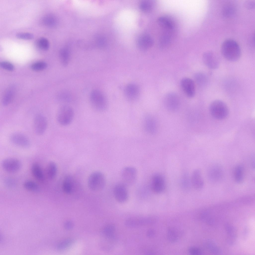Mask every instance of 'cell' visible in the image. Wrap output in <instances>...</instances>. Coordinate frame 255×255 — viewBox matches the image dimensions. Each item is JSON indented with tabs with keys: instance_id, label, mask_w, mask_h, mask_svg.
<instances>
[{
	"instance_id": "f1b7e54d",
	"label": "cell",
	"mask_w": 255,
	"mask_h": 255,
	"mask_svg": "<svg viewBox=\"0 0 255 255\" xmlns=\"http://www.w3.org/2000/svg\"><path fill=\"white\" fill-rule=\"evenodd\" d=\"M41 22L43 25L49 27L54 26L56 22L55 17L53 15L50 14L44 16L42 18Z\"/></svg>"
},
{
	"instance_id": "30bf717a",
	"label": "cell",
	"mask_w": 255,
	"mask_h": 255,
	"mask_svg": "<svg viewBox=\"0 0 255 255\" xmlns=\"http://www.w3.org/2000/svg\"><path fill=\"white\" fill-rule=\"evenodd\" d=\"M33 124L35 133L38 135L44 134L48 126V122L46 117L42 114H37L34 117Z\"/></svg>"
},
{
	"instance_id": "ffe728a7",
	"label": "cell",
	"mask_w": 255,
	"mask_h": 255,
	"mask_svg": "<svg viewBox=\"0 0 255 255\" xmlns=\"http://www.w3.org/2000/svg\"><path fill=\"white\" fill-rule=\"evenodd\" d=\"M153 44L152 38L147 35H143L140 36L137 41L138 48L142 50H146L150 47Z\"/></svg>"
},
{
	"instance_id": "ee69618b",
	"label": "cell",
	"mask_w": 255,
	"mask_h": 255,
	"mask_svg": "<svg viewBox=\"0 0 255 255\" xmlns=\"http://www.w3.org/2000/svg\"><path fill=\"white\" fill-rule=\"evenodd\" d=\"M155 234L154 231L153 229H150L148 230L147 232V235L149 237H152L154 236Z\"/></svg>"
},
{
	"instance_id": "7402d4cb",
	"label": "cell",
	"mask_w": 255,
	"mask_h": 255,
	"mask_svg": "<svg viewBox=\"0 0 255 255\" xmlns=\"http://www.w3.org/2000/svg\"><path fill=\"white\" fill-rule=\"evenodd\" d=\"M234 180L238 183L243 182L244 178V169L242 165L239 164L235 167L234 173Z\"/></svg>"
},
{
	"instance_id": "5b68a950",
	"label": "cell",
	"mask_w": 255,
	"mask_h": 255,
	"mask_svg": "<svg viewBox=\"0 0 255 255\" xmlns=\"http://www.w3.org/2000/svg\"><path fill=\"white\" fill-rule=\"evenodd\" d=\"M74 116L72 108L67 105L61 106L58 111L57 120L58 123L63 126H68L72 122Z\"/></svg>"
},
{
	"instance_id": "d590c367",
	"label": "cell",
	"mask_w": 255,
	"mask_h": 255,
	"mask_svg": "<svg viewBox=\"0 0 255 255\" xmlns=\"http://www.w3.org/2000/svg\"><path fill=\"white\" fill-rule=\"evenodd\" d=\"M73 240L71 239H67L60 242L58 245L57 249L60 250H64L70 246L73 243Z\"/></svg>"
},
{
	"instance_id": "8d00e7d4",
	"label": "cell",
	"mask_w": 255,
	"mask_h": 255,
	"mask_svg": "<svg viewBox=\"0 0 255 255\" xmlns=\"http://www.w3.org/2000/svg\"><path fill=\"white\" fill-rule=\"evenodd\" d=\"M206 245L209 250L214 253L219 254L221 253V251L212 242L209 241L207 243Z\"/></svg>"
},
{
	"instance_id": "9a60e30c",
	"label": "cell",
	"mask_w": 255,
	"mask_h": 255,
	"mask_svg": "<svg viewBox=\"0 0 255 255\" xmlns=\"http://www.w3.org/2000/svg\"><path fill=\"white\" fill-rule=\"evenodd\" d=\"M2 166L3 169L6 172L13 173L19 170L21 166V164L17 159L8 158L3 160Z\"/></svg>"
},
{
	"instance_id": "e575fe53",
	"label": "cell",
	"mask_w": 255,
	"mask_h": 255,
	"mask_svg": "<svg viewBox=\"0 0 255 255\" xmlns=\"http://www.w3.org/2000/svg\"><path fill=\"white\" fill-rule=\"evenodd\" d=\"M59 99L62 102H69L71 99V94L68 91L62 90L59 94Z\"/></svg>"
},
{
	"instance_id": "3957f363",
	"label": "cell",
	"mask_w": 255,
	"mask_h": 255,
	"mask_svg": "<svg viewBox=\"0 0 255 255\" xmlns=\"http://www.w3.org/2000/svg\"><path fill=\"white\" fill-rule=\"evenodd\" d=\"M90 101L93 109L98 112H103L106 109L108 106L107 99L100 90L94 89L91 92Z\"/></svg>"
},
{
	"instance_id": "ac0fdd59",
	"label": "cell",
	"mask_w": 255,
	"mask_h": 255,
	"mask_svg": "<svg viewBox=\"0 0 255 255\" xmlns=\"http://www.w3.org/2000/svg\"><path fill=\"white\" fill-rule=\"evenodd\" d=\"M144 127L148 133L153 134L155 133L157 129V126L155 119L152 116L147 115L144 119Z\"/></svg>"
},
{
	"instance_id": "4dcf8cb0",
	"label": "cell",
	"mask_w": 255,
	"mask_h": 255,
	"mask_svg": "<svg viewBox=\"0 0 255 255\" xmlns=\"http://www.w3.org/2000/svg\"><path fill=\"white\" fill-rule=\"evenodd\" d=\"M59 57L62 65L64 66H66L68 64L70 60L69 52L65 50H61L60 53Z\"/></svg>"
},
{
	"instance_id": "7c38bea8",
	"label": "cell",
	"mask_w": 255,
	"mask_h": 255,
	"mask_svg": "<svg viewBox=\"0 0 255 255\" xmlns=\"http://www.w3.org/2000/svg\"><path fill=\"white\" fill-rule=\"evenodd\" d=\"M165 182L163 177L160 174L156 173L152 176L150 187L152 191L155 193H162L165 188Z\"/></svg>"
},
{
	"instance_id": "8992f818",
	"label": "cell",
	"mask_w": 255,
	"mask_h": 255,
	"mask_svg": "<svg viewBox=\"0 0 255 255\" xmlns=\"http://www.w3.org/2000/svg\"><path fill=\"white\" fill-rule=\"evenodd\" d=\"M207 175L210 182L214 184L219 183L223 179L224 171L221 165L217 164H213L208 168Z\"/></svg>"
},
{
	"instance_id": "d6a6232c",
	"label": "cell",
	"mask_w": 255,
	"mask_h": 255,
	"mask_svg": "<svg viewBox=\"0 0 255 255\" xmlns=\"http://www.w3.org/2000/svg\"><path fill=\"white\" fill-rule=\"evenodd\" d=\"M47 66L46 63L43 62H39L33 64L31 66L32 69L35 71H42L45 69Z\"/></svg>"
},
{
	"instance_id": "5bb4252c",
	"label": "cell",
	"mask_w": 255,
	"mask_h": 255,
	"mask_svg": "<svg viewBox=\"0 0 255 255\" xmlns=\"http://www.w3.org/2000/svg\"><path fill=\"white\" fill-rule=\"evenodd\" d=\"M202 60L204 65L210 69H216L219 66L220 61L218 58L212 52H207L204 53Z\"/></svg>"
},
{
	"instance_id": "d4e9b609",
	"label": "cell",
	"mask_w": 255,
	"mask_h": 255,
	"mask_svg": "<svg viewBox=\"0 0 255 255\" xmlns=\"http://www.w3.org/2000/svg\"><path fill=\"white\" fill-rule=\"evenodd\" d=\"M58 171V168L56 163L52 161L50 162L48 165L47 169V173L49 178L50 180L54 179L56 177Z\"/></svg>"
},
{
	"instance_id": "83f0119b",
	"label": "cell",
	"mask_w": 255,
	"mask_h": 255,
	"mask_svg": "<svg viewBox=\"0 0 255 255\" xmlns=\"http://www.w3.org/2000/svg\"><path fill=\"white\" fill-rule=\"evenodd\" d=\"M23 186L26 190L33 192H38L40 190L39 185L35 182L31 180L25 181Z\"/></svg>"
},
{
	"instance_id": "603a6c76",
	"label": "cell",
	"mask_w": 255,
	"mask_h": 255,
	"mask_svg": "<svg viewBox=\"0 0 255 255\" xmlns=\"http://www.w3.org/2000/svg\"><path fill=\"white\" fill-rule=\"evenodd\" d=\"M158 21L163 27L167 30H173L174 27V22L170 18L167 16H162L160 17Z\"/></svg>"
},
{
	"instance_id": "74e56055",
	"label": "cell",
	"mask_w": 255,
	"mask_h": 255,
	"mask_svg": "<svg viewBox=\"0 0 255 255\" xmlns=\"http://www.w3.org/2000/svg\"><path fill=\"white\" fill-rule=\"evenodd\" d=\"M16 37L18 38L24 40H31L33 38V35L31 33L28 32L19 33L16 35Z\"/></svg>"
},
{
	"instance_id": "277c9868",
	"label": "cell",
	"mask_w": 255,
	"mask_h": 255,
	"mask_svg": "<svg viewBox=\"0 0 255 255\" xmlns=\"http://www.w3.org/2000/svg\"><path fill=\"white\" fill-rule=\"evenodd\" d=\"M106 183L105 176L102 173L99 171L91 173L88 179V188L93 191H97L102 190L105 186Z\"/></svg>"
},
{
	"instance_id": "836d02e7",
	"label": "cell",
	"mask_w": 255,
	"mask_h": 255,
	"mask_svg": "<svg viewBox=\"0 0 255 255\" xmlns=\"http://www.w3.org/2000/svg\"><path fill=\"white\" fill-rule=\"evenodd\" d=\"M13 92L9 90L6 93L2 100V104L5 106L8 105L11 102L13 97Z\"/></svg>"
},
{
	"instance_id": "8fae6325",
	"label": "cell",
	"mask_w": 255,
	"mask_h": 255,
	"mask_svg": "<svg viewBox=\"0 0 255 255\" xmlns=\"http://www.w3.org/2000/svg\"><path fill=\"white\" fill-rule=\"evenodd\" d=\"M10 142L13 145L22 148H27L30 145L29 139L25 134L20 132L11 134L9 137Z\"/></svg>"
},
{
	"instance_id": "60d3db41",
	"label": "cell",
	"mask_w": 255,
	"mask_h": 255,
	"mask_svg": "<svg viewBox=\"0 0 255 255\" xmlns=\"http://www.w3.org/2000/svg\"><path fill=\"white\" fill-rule=\"evenodd\" d=\"M152 6L151 3L147 1H143L140 5V7L141 9L144 11H147L150 10Z\"/></svg>"
},
{
	"instance_id": "cb8c5ba5",
	"label": "cell",
	"mask_w": 255,
	"mask_h": 255,
	"mask_svg": "<svg viewBox=\"0 0 255 255\" xmlns=\"http://www.w3.org/2000/svg\"><path fill=\"white\" fill-rule=\"evenodd\" d=\"M31 171L33 176L37 180L40 181L44 180V174L41 166L38 163H34L32 164Z\"/></svg>"
},
{
	"instance_id": "d6986e66",
	"label": "cell",
	"mask_w": 255,
	"mask_h": 255,
	"mask_svg": "<svg viewBox=\"0 0 255 255\" xmlns=\"http://www.w3.org/2000/svg\"><path fill=\"white\" fill-rule=\"evenodd\" d=\"M191 183L193 188L196 190H201L204 185V182L201 171L198 169L193 172L191 178Z\"/></svg>"
},
{
	"instance_id": "7bdbcfd3",
	"label": "cell",
	"mask_w": 255,
	"mask_h": 255,
	"mask_svg": "<svg viewBox=\"0 0 255 255\" xmlns=\"http://www.w3.org/2000/svg\"><path fill=\"white\" fill-rule=\"evenodd\" d=\"M73 224L72 222L70 221H67L64 223V226L66 229L70 230L73 228Z\"/></svg>"
},
{
	"instance_id": "6da1fadb",
	"label": "cell",
	"mask_w": 255,
	"mask_h": 255,
	"mask_svg": "<svg viewBox=\"0 0 255 255\" xmlns=\"http://www.w3.org/2000/svg\"><path fill=\"white\" fill-rule=\"evenodd\" d=\"M221 51L224 57L228 61L235 62L238 61L241 55V50L238 44L235 40L227 39L222 43Z\"/></svg>"
},
{
	"instance_id": "ab89813d",
	"label": "cell",
	"mask_w": 255,
	"mask_h": 255,
	"mask_svg": "<svg viewBox=\"0 0 255 255\" xmlns=\"http://www.w3.org/2000/svg\"><path fill=\"white\" fill-rule=\"evenodd\" d=\"M0 66L2 68L9 71H12L14 69V67L13 65L8 62H1L0 63Z\"/></svg>"
},
{
	"instance_id": "4fadbf2b",
	"label": "cell",
	"mask_w": 255,
	"mask_h": 255,
	"mask_svg": "<svg viewBox=\"0 0 255 255\" xmlns=\"http://www.w3.org/2000/svg\"><path fill=\"white\" fill-rule=\"evenodd\" d=\"M127 186L124 183H119L115 186L113 193L114 197L118 202L121 203L125 202L128 197V193Z\"/></svg>"
},
{
	"instance_id": "7a4b0ae2",
	"label": "cell",
	"mask_w": 255,
	"mask_h": 255,
	"mask_svg": "<svg viewBox=\"0 0 255 255\" xmlns=\"http://www.w3.org/2000/svg\"><path fill=\"white\" fill-rule=\"evenodd\" d=\"M209 110L212 116L218 120L226 118L229 114L228 107L226 104L220 100L212 101L209 106Z\"/></svg>"
},
{
	"instance_id": "44dd1931",
	"label": "cell",
	"mask_w": 255,
	"mask_h": 255,
	"mask_svg": "<svg viewBox=\"0 0 255 255\" xmlns=\"http://www.w3.org/2000/svg\"><path fill=\"white\" fill-rule=\"evenodd\" d=\"M74 178L70 175L66 176L63 184V189L64 192L67 194H70L73 192L75 187V182Z\"/></svg>"
},
{
	"instance_id": "e0dca14e",
	"label": "cell",
	"mask_w": 255,
	"mask_h": 255,
	"mask_svg": "<svg viewBox=\"0 0 255 255\" xmlns=\"http://www.w3.org/2000/svg\"><path fill=\"white\" fill-rule=\"evenodd\" d=\"M124 93L127 99L130 101H134L139 96V88L135 84H129L126 86Z\"/></svg>"
},
{
	"instance_id": "f546056e",
	"label": "cell",
	"mask_w": 255,
	"mask_h": 255,
	"mask_svg": "<svg viewBox=\"0 0 255 255\" xmlns=\"http://www.w3.org/2000/svg\"><path fill=\"white\" fill-rule=\"evenodd\" d=\"M35 44L38 48L43 51L47 50L50 47V43L48 40L43 37L40 38L37 40Z\"/></svg>"
},
{
	"instance_id": "1f68e13d",
	"label": "cell",
	"mask_w": 255,
	"mask_h": 255,
	"mask_svg": "<svg viewBox=\"0 0 255 255\" xmlns=\"http://www.w3.org/2000/svg\"><path fill=\"white\" fill-rule=\"evenodd\" d=\"M167 237L168 240L171 243H174L178 240V238L177 231L174 228H170L168 229Z\"/></svg>"
},
{
	"instance_id": "484cf974",
	"label": "cell",
	"mask_w": 255,
	"mask_h": 255,
	"mask_svg": "<svg viewBox=\"0 0 255 255\" xmlns=\"http://www.w3.org/2000/svg\"><path fill=\"white\" fill-rule=\"evenodd\" d=\"M115 227L113 225L109 224L107 225L103 230V235L107 239L112 240L115 237Z\"/></svg>"
},
{
	"instance_id": "9c48e42d",
	"label": "cell",
	"mask_w": 255,
	"mask_h": 255,
	"mask_svg": "<svg viewBox=\"0 0 255 255\" xmlns=\"http://www.w3.org/2000/svg\"><path fill=\"white\" fill-rule=\"evenodd\" d=\"M165 105L171 112H175L179 108L180 102L178 95L173 92H170L165 95L164 99Z\"/></svg>"
},
{
	"instance_id": "ba28073f",
	"label": "cell",
	"mask_w": 255,
	"mask_h": 255,
	"mask_svg": "<svg viewBox=\"0 0 255 255\" xmlns=\"http://www.w3.org/2000/svg\"><path fill=\"white\" fill-rule=\"evenodd\" d=\"M157 220V218L153 216L131 218L126 220L125 224L128 227H137L153 224L156 222Z\"/></svg>"
},
{
	"instance_id": "2e32d148",
	"label": "cell",
	"mask_w": 255,
	"mask_h": 255,
	"mask_svg": "<svg viewBox=\"0 0 255 255\" xmlns=\"http://www.w3.org/2000/svg\"><path fill=\"white\" fill-rule=\"evenodd\" d=\"M180 85L187 96L189 98H192L194 96L195 88L193 80L188 77L183 78L181 81Z\"/></svg>"
},
{
	"instance_id": "52a82bcc",
	"label": "cell",
	"mask_w": 255,
	"mask_h": 255,
	"mask_svg": "<svg viewBox=\"0 0 255 255\" xmlns=\"http://www.w3.org/2000/svg\"><path fill=\"white\" fill-rule=\"evenodd\" d=\"M121 177L123 183L127 186H131L136 182L137 172L134 167L128 166L124 168L121 172Z\"/></svg>"
},
{
	"instance_id": "b9f144b4",
	"label": "cell",
	"mask_w": 255,
	"mask_h": 255,
	"mask_svg": "<svg viewBox=\"0 0 255 255\" xmlns=\"http://www.w3.org/2000/svg\"><path fill=\"white\" fill-rule=\"evenodd\" d=\"M189 253L191 255H199L202 253L201 251L199 249L195 247H191L189 249Z\"/></svg>"
},
{
	"instance_id": "4316f807",
	"label": "cell",
	"mask_w": 255,
	"mask_h": 255,
	"mask_svg": "<svg viewBox=\"0 0 255 255\" xmlns=\"http://www.w3.org/2000/svg\"><path fill=\"white\" fill-rule=\"evenodd\" d=\"M194 80L195 83H196L198 85L200 86H205L208 81V79L204 73L200 72L195 73L194 75Z\"/></svg>"
},
{
	"instance_id": "f35d334b",
	"label": "cell",
	"mask_w": 255,
	"mask_h": 255,
	"mask_svg": "<svg viewBox=\"0 0 255 255\" xmlns=\"http://www.w3.org/2000/svg\"><path fill=\"white\" fill-rule=\"evenodd\" d=\"M234 10V8L231 5H228L224 8L223 14L226 17L230 16L233 14Z\"/></svg>"
}]
</instances>
